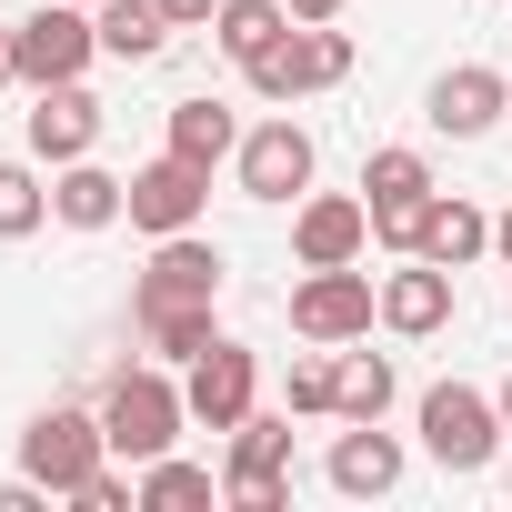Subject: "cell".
<instances>
[{
	"instance_id": "cell-32",
	"label": "cell",
	"mask_w": 512,
	"mask_h": 512,
	"mask_svg": "<svg viewBox=\"0 0 512 512\" xmlns=\"http://www.w3.org/2000/svg\"><path fill=\"white\" fill-rule=\"evenodd\" d=\"M0 81H21V71H11V21H0Z\"/></svg>"
},
{
	"instance_id": "cell-11",
	"label": "cell",
	"mask_w": 512,
	"mask_h": 512,
	"mask_svg": "<svg viewBox=\"0 0 512 512\" xmlns=\"http://www.w3.org/2000/svg\"><path fill=\"white\" fill-rule=\"evenodd\" d=\"M181 402H191V432H231L251 402H262V352L221 332L201 362H181Z\"/></svg>"
},
{
	"instance_id": "cell-27",
	"label": "cell",
	"mask_w": 512,
	"mask_h": 512,
	"mask_svg": "<svg viewBox=\"0 0 512 512\" xmlns=\"http://www.w3.org/2000/svg\"><path fill=\"white\" fill-rule=\"evenodd\" d=\"M282 412H332V342H312V352H292V382H282Z\"/></svg>"
},
{
	"instance_id": "cell-34",
	"label": "cell",
	"mask_w": 512,
	"mask_h": 512,
	"mask_svg": "<svg viewBox=\"0 0 512 512\" xmlns=\"http://www.w3.org/2000/svg\"><path fill=\"white\" fill-rule=\"evenodd\" d=\"M81 11H101V0H81Z\"/></svg>"
},
{
	"instance_id": "cell-7",
	"label": "cell",
	"mask_w": 512,
	"mask_h": 512,
	"mask_svg": "<svg viewBox=\"0 0 512 512\" xmlns=\"http://www.w3.org/2000/svg\"><path fill=\"white\" fill-rule=\"evenodd\" d=\"M111 462V432H101V412H81V402H51V412H31V432H21V472L31 482H51L61 502L91 482Z\"/></svg>"
},
{
	"instance_id": "cell-23",
	"label": "cell",
	"mask_w": 512,
	"mask_h": 512,
	"mask_svg": "<svg viewBox=\"0 0 512 512\" xmlns=\"http://www.w3.org/2000/svg\"><path fill=\"white\" fill-rule=\"evenodd\" d=\"M282 31H292V0H221V11H211V41H221V51H231L241 71L262 61V51H272Z\"/></svg>"
},
{
	"instance_id": "cell-16",
	"label": "cell",
	"mask_w": 512,
	"mask_h": 512,
	"mask_svg": "<svg viewBox=\"0 0 512 512\" xmlns=\"http://www.w3.org/2000/svg\"><path fill=\"white\" fill-rule=\"evenodd\" d=\"M332 492H352V502H382V492H402V472H412V452H402V432H382V422H352L342 442H332Z\"/></svg>"
},
{
	"instance_id": "cell-12",
	"label": "cell",
	"mask_w": 512,
	"mask_h": 512,
	"mask_svg": "<svg viewBox=\"0 0 512 512\" xmlns=\"http://www.w3.org/2000/svg\"><path fill=\"white\" fill-rule=\"evenodd\" d=\"M201 211H211V171H201V161L161 151V161L131 171V231L171 241V231H201Z\"/></svg>"
},
{
	"instance_id": "cell-17",
	"label": "cell",
	"mask_w": 512,
	"mask_h": 512,
	"mask_svg": "<svg viewBox=\"0 0 512 512\" xmlns=\"http://www.w3.org/2000/svg\"><path fill=\"white\" fill-rule=\"evenodd\" d=\"M442 322H452V272H442V262H422V251H412L402 272H382V332L432 342Z\"/></svg>"
},
{
	"instance_id": "cell-33",
	"label": "cell",
	"mask_w": 512,
	"mask_h": 512,
	"mask_svg": "<svg viewBox=\"0 0 512 512\" xmlns=\"http://www.w3.org/2000/svg\"><path fill=\"white\" fill-rule=\"evenodd\" d=\"M492 402H502V432H512V372H502V392H492Z\"/></svg>"
},
{
	"instance_id": "cell-30",
	"label": "cell",
	"mask_w": 512,
	"mask_h": 512,
	"mask_svg": "<svg viewBox=\"0 0 512 512\" xmlns=\"http://www.w3.org/2000/svg\"><path fill=\"white\" fill-rule=\"evenodd\" d=\"M292 21H342V0H292Z\"/></svg>"
},
{
	"instance_id": "cell-3",
	"label": "cell",
	"mask_w": 512,
	"mask_h": 512,
	"mask_svg": "<svg viewBox=\"0 0 512 512\" xmlns=\"http://www.w3.org/2000/svg\"><path fill=\"white\" fill-rule=\"evenodd\" d=\"M412 422H422V452H432L442 472H482V462H502V402L472 392V382H432Z\"/></svg>"
},
{
	"instance_id": "cell-18",
	"label": "cell",
	"mask_w": 512,
	"mask_h": 512,
	"mask_svg": "<svg viewBox=\"0 0 512 512\" xmlns=\"http://www.w3.org/2000/svg\"><path fill=\"white\" fill-rule=\"evenodd\" d=\"M51 221L61 231H111V221H131V181L101 171V161H61L51 171Z\"/></svg>"
},
{
	"instance_id": "cell-5",
	"label": "cell",
	"mask_w": 512,
	"mask_h": 512,
	"mask_svg": "<svg viewBox=\"0 0 512 512\" xmlns=\"http://www.w3.org/2000/svg\"><path fill=\"white\" fill-rule=\"evenodd\" d=\"M262 101H312V91H332V81H352V31H332V21H292L262 61L241 71Z\"/></svg>"
},
{
	"instance_id": "cell-31",
	"label": "cell",
	"mask_w": 512,
	"mask_h": 512,
	"mask_svg": "<svg viewBox=\"0 0 512 512\" xmlns=\"http://www.w3.org/2000/svg\"><path fill=\"white\" fill-rule=\"evenodd\" d=\"M492 251H502V272H512V211H492Z\"/></svg>"
},
{
	"instance_id": "cell-25",
	"label": "cell",
	"mask_w": 512,
	"mask_h": 512,
	"mask_svg": "<svg viewBox=\"0 0 512 512\" xmlns=\"http://www.w3.org/2000/svg\"><path fill=\"white\" fill-rule=\"evenodd\" d=\"M201 502H221V482L201 462H181V452L141 462V512H201Z\"/></svg>"
},
{
	"instance_id": "cell-15",
	"label": "cell",
	"mask_w": 512,
	"mask_h": 512,
	"mask_svg": "<svg viewBox=\"0 0 512 512\" xmlns=\"http://www.w3.org/2000/svg\"><path fill=\"white\" fill-rule=\"evenodd\" d=\"M31 161H91L101 151V101H91V81H51V91H31Z\"/></svg>"
},
{
	"instance_id": "cell-29",
	"label": "cell",
	"mask_w": 512,
	"mask_h": 512,
	"mask_svg": "<svg viewBox=\"0 0 512 512\" xmlns=\"http://www.w3.org/2000/svg\"><path fill=\"white\" fill-rule=\"evenodd\" d=\"M161 11H171V31H211V11H221V0H161Z\"/></svg>"
},
{
	"instance_id": "cell-24",
	"label": "cell",
	"mask_w": 512,
	"mask_h": 512,
	"mask_svg": "<svg viewBox=\"0 0 512 512\" xmlns=\"http://www.w3.org/2000/svg\"><path fill=\"white\" fill-rule=\"evenodd\" d=\"M211 312H221V302H191V312H131V322H141L151 362H171V372H181V362H201V352L221 342V322H211Z\"/></svg>"
},
{
	"instance_id": "cell-1",
	"label": "cell",
	"mask_w": 512,
	"mask_h": 512,
	"mask_svg": "<svg viewBox=\"0 0 512 512\" xmlns=\"http://www.w3.org/2000/svg\"><path fill=\"white\" fill-rule=\"evenodd\" d=\"M101 432H111V462H161V452H181V432H191V402H181V382H171V362H131V372H111V392H101Z\"/></svg>"
},
{
	"instance_id": "cell-9",
	"label": "cell",
	"mask_w": 512,
	"mask_h": 512,
	"mask_svg": "<svg viewBox=\"0 0 512 512\" xmlns=\"http://www.w3.org/2000/svg\"><path fill=\"white\" fill-rule=\"evenodd\" d=\"M312 131L292 121V111H272V121H251L241 131V151H231V181L251 191V201H302L312 191Z\"/></svg>"
},
{
	"instance_id": "cell-19",
	"label": "cell",
	"mask_w": 512,
	"mask_h": 512,
	"mask_svg": "<svg viewBox=\"0 0 512 512\" xmlns=\"http://www.w3.org/2000/svg\"><path fill=\"white\" fill-rule=\"evenodd\" d=\"M161 151H181V161H201V171H221L231 151H241V111L231 101H171V121H161Z\"/></svg>"
},
{
	"instance_id": "cell-8",
	"label": "cell",
	"mask_w": 512,
	"mask_h": 512,
	"mask_svg": "<svg viewBox=\"0 0 512 512\" xmlns=\"http://www.w3.org/2000/svg\"><path fill=\"white\" fill-rule=\"evenodd\" d=\"M362 201H372V241L392 262L422 251V211H432V161L422 151H372L362 161Z\"/></svg>"
},
{
	"instance_id": "cell-2",
	"label": "cell",
	"mask_w": 512,
	"mask_h": 512,
	"mask_svg": "<svg viewBox=\"0 0 512 512\" xmlns=\"http://www.w3.org/2000/svg\"><path fill=\"white\" fill-rule=\"evenodd\" d=\"M221 502H231V512H282V502H292V412H262V402H251V412L231 422Z\"/></svg>"
},
{
	"instance_id": "cell-6",
	"label": "cell",
	"mask_w": 512,
	"mask_h": 512,
	"mask_svg": "<svg viewBox=\"0 0 512 512\" xmlns=\"http://www.w3.org/2000/svg\"><path fill=\"white\" fill-rule=\"evenodd\" d=\"M372 322H382V282H372L362 262H322V272L292 282V332H302V342H332V352H342V342H362Z\"/></svg>"
},
{
	"instance_id": "cell-28",
	"label": "cell",
	"mask_w": 512,
	"mask_h": 512,
	"mask_svg": "<svg viewBox=\"0 0 512 512\" xmlns=\"http://www.w3.org/2000/svg\"><path fill=\"white\" fill-rule=\"evenodd\" d=\"M81 512H141V472H121V462H101L81 492H71Z\"/></svg>"
},
{
	"instance_id": "cell-10",
	"label": "cell",
	"mask_w": 512,
	"mask_h": 512,
	"mask_svg": "<svg viewBox=\"0 0 512 512\" xmlns=\"http://www.w3.org/2000/svg\"><path fill=\"white\" fill-rule=\"evenodd\" d=\"M191 302H221V241H211V231L151 241V262H141V282H131V312H191Z\"/></svg>"
},
{
	"instance_id": "cell-21",
	"label": "cell",
	"mask_w": 512,
	"mask_h": 512,
	"mask_svg": "<svg viewBox=\"0 0 512 512\" xmlns=\"http://www.w3.org/2000/svg\"><path fill=\"white\" fill-rule=\"evenodd\" d=\"M91 21H101V61H131L141 71V61L171 51V11H161V0H101Z\"/></svg>"
},
{
	"instance_id": "cell-4",
	"label": "cell",
	"mask_w": 512,
	"mask_h": 512,
	"mask_svg": "<svg viewBox=\"0 0 512 512\" xmlns=\"http://www.w3.org/2000/svg\"><path fill=\"white\" fill-rule=\"evenodd\" d=\"M101 61V21L81 11V0H41L31 21H11V71L31 81V91H51V81H81Z\"/></svg>"
},
{
	"instance_id": "cell-26",
	"label": "cell",
	"mask_w": 512,
	"mask_h": 512,
	"mask_svg": "<svg viewBox=\"0 0 512 512\" xmlns=\"http://www.w3.org/2000/svg\"><path fill=\"white\" fill-rule=\"evenodd\" d=\"M51 221V181L31 161H0V241H31Z\"/></svg>"
},
{
	"instance_id": "cell-20",
	"label": "cell",
	"mask_w": 512,
	"mask_h": 512,
	"mask_svg": "<svg viewBox=\"0 0 512 512\" xmlns=\"http://www.w3.org/2000/svg\"><path fill=\"white\" fill-rule=\"evenodd\" d=\"M492 251V211H472L462 191H432V211H422V262H442V272H472Z\"/></svg>"
},
{
	"instance_id": "cell-13",
	"label": "cell",
	"mask_w": 512,
	"mask_h": 512,
	"mask_svg": "<svg viewBox=\"0 0 512 512\" xmlns=\"http://www.w3.org/2000/svg\"><path fill=\"white\" fill-rule=\"evenodd\" d=\"M372 251V201L362 191H302L292 201V262L322 272V262H362Z\"/></svg>"
},
{
	"instance_id": "cell-14",
	"label": "cell",
	"mask_w": 512,
	"mask_h": 512,
	"mask_svg": "<svg viewBox=\"0 0 512 512\" xmlns=\"http://www.w3.org/2000/svg\"><path fill=\"white\" fill-rule=\"evenodd\" d=\"M432 131H452V141H482L492 121H512V71H492V61H452L442 81H432Z\"/></svg>"
},
{
	"instance_id": "cell-22",
	"label": "cell",
	"mask_w": 512,
	"mask_h": 512,
	"mask_svg": "<svg viewBox=\"0 0 512 512\" xmlns=\"http://www.w3.org/2000/svg\"><path fill=\"white\" fill-rule=\"evenodd\" d=\"M392 392H402V382H392V352H352V342L332 352V412H342V422H382Z\"/></svg>"
},
{
	"instance_id": "cell-35",
	"label": "cell",
	"mask_w": 512,
	"mask_h": 512,
	"mask_svg": "<svg viewBox=\"0 0 512 512\" xmlns=\"http://www.w3.org/2000/svg\"><path fill=\"white\" fill-rule=\"evenodd\" d=\"M502 482H512V462H502Z\"/></svg>"
}]
</instances>
